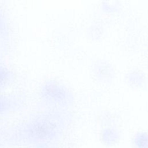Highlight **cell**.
Masks as SVG:
<instances>
[{
    "mask_svg": "<svg viewBox=\"0 0 148 148\" xmlns=\"http://www.w3.org/2000/svg\"><path fill=\"white\" fill-rule=\"evenodd\" d=\"M127 79L130 84L135 87L142 86L145 80L143 73L138 69H132L129 71L127 74Z\"/></svg>",
    "mask_w": 148,
    "mask_h": 148,
    "instance_id": "7a4b0ae2",
    "label": "cell"
},
{
    "mask_svg": "<svg viewBox=\"0 0 148 148\" xmlns=\"http://www.w3.org/2000/svg\"><path fill=\"white\" fill-rule=\"evenodd\" d=\"M95 75L98 79L102 80H108L111 79L113 74L112 66L107 61L101 60L94 65Z\"/></svg>",
    "mask_w": 148,
    "mask_h": 148,
    "instance_id": "6da1fadb",
    "label": "cell"
}]
</instances>
